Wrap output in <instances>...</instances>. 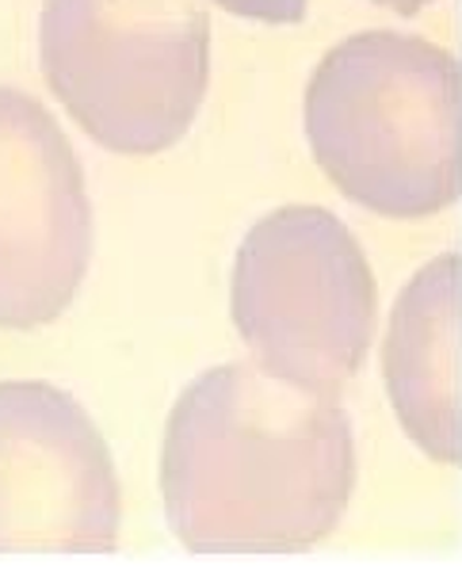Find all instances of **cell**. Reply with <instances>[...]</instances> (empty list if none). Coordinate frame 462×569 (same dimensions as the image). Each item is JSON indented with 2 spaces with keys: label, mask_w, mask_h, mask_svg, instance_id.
I'll return each instance as SVG.
<instances>
[{
  "label": "cell",
  "mask_w": 462,
  "mask_h": 569,
  "mask_svg": "<svg viewBox=\"0 0 462 569\" xmlns=\"http://www.w3.org/2000/svg\"><path fill=\"white\" fill-rule=\"evenodd\" d=\"M352 486V420L337 393L302 390L257 363L199 375L164 428V516L188 550H310L340 523Z\"/></svg>",
  "instance_id": "obj_1"
},
{
  "label": "cell",
  "mask_w": 462,
  "mask_h": 569,
  "mask_svg": "<svg viewBox=\"0 0 462 569\" xmlns=\"http://www.w3.org/2000/svg\"><path fill=\"white\" fill-rule=\"evenodd\" d=\"M459 122V61L416 34H352L321 58L307 89L321 172L386 218H429L455 203Z\"/></svg>",
  "instance_id": "obj_2"
},
{
  "label": "cell",
  "mask_w": 462,
  "mask_h": 569,
  "mask_svg": "<svg viewBox=\"0 0 462 569\" xmlns=\"http://www.w3.org/2000/svg\"><path fill=\"white\" fill-rule=\"evenodd\" d=\"M39 58L50 92L111 153L177 146L211 77V16L199 0H47Z\"/></svg>",
  "instance_id": "obj_3"
},
{
  "label": "cell",
  "mask_w": 462,
  "mask_h": 569,
  "mask_svg": "<svg viewBox=\"0 0 462 569\" xmlns=\"http://www.w3.org/2000/svg\"><path fill=\"white\" fill-rule=\"evenodd\" d=\"M230 310L257 367L302 390L337 393L368 360L379 291L337 214L279 207L241 241Z\"/></svg>",
  "instance_id": "obj_4"
},
{
  "label": "cell",
  "mask_w": 462,
  "mask_h": 569,
  "mask_svg": "<svg viewBox=\"0 0 462 569\" xmlns=\"http://www.w3.org/2000/svg\"><path fill=\"white\" fill-rule=\"evenodd\" d=\"M92 260L84 172L34 96L0 89V329H39L73 306Z\"/></svg>",
  "instance_id": "obj_5"
},
{
  "label": "cell",
  "mask_w": 462,
  "mask_h": 569,
  "mask_svg": "<svg viewBox=\"0 0 462 569\" xmlns=\"http://www.w3.org/2000/svg\"><path fill=\"white\" fill-rule=\"evenodd\" d=\"M116 462L92 417L50 382H0V555L116 550Z\"/></svg>",
  "instance_id": "obj_6"
},
{
  "label": "cell",
  "mask_w": 462,
  "mask_h": 569,
  "mask_svg": "<svg viewBox=\"0 0 462 569\" xmlns=\"http://www.w3.org/2000/svg\"><path fill=\"white\" fill-rule=\"evenodd\" d=\"M382 375L409 440L429 459L455 467L459 432V252L413 276L390 313Z\"/></svg>",
  "instance_id": "obj_7"
},
{
  "label": "cell",
  "mask_w": 462,
  "mask_h": 569,
  "mask_svg": "<svg viewBox=\"0 0 462 569\" xmlns=\"http://www.w3.org/2000/svg\"><path fill=\"white\" fill-rule=\"evenodd\" d=\"M214 4L260 23H299L307 16V0H214Z\"/></svg>",
  "instance_id": "obj_8"
},
{
  "label": "cell",
  "mask_w": 462,
  "mask_h": 569,
  "mask_svg": "<svg viewBox=\"0 0 462 569\" xmlns=\"http://www.w3.org/2000/svg\"><path fill=\"white\" fill-rule=\"evenodd\" d=\"M374 4H386V8H394L398 16H416V12H421V8L435 4V0H374Z\"/></svg>",
  "instance_id": "obj_9"
}]
</instances>
